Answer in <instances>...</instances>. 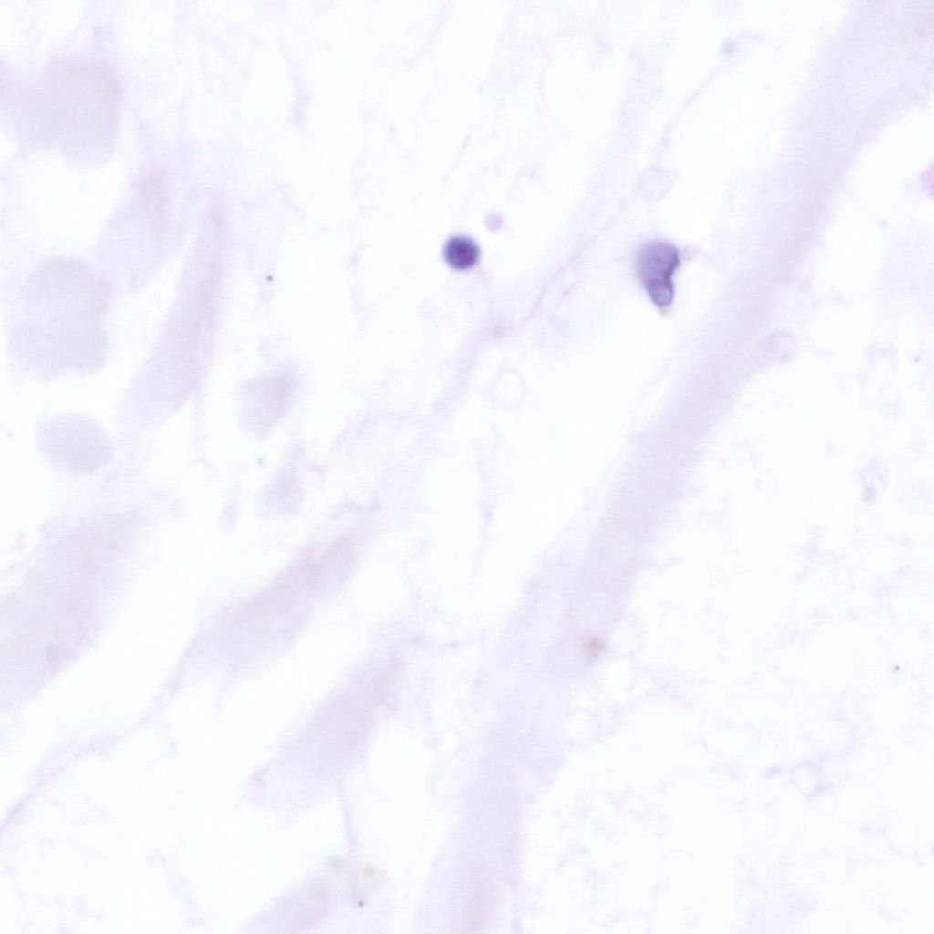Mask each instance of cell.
Listing matches in <instances>:
<instances>
[{"instance_id": "cell-1", "label": "cell", "mask_w": 934, "mask_h": 934, "mask_svg": "<svg viewBox=\"0 0 934 934\" xmlns=\"http://www.w3.org/2000/svg\"><path fill=\"white\" fill-rule=\"evenodd\" d=\"M22 294L14 340L31 365L47 373L87 369L105 348L107 290L77 261H49L30 275Z\"/></svg>"}, {"instance_id": "cell-2", "label": "cell", "mask_w": 934, "mask_h": 934, "mask_svg": "<svg viewBox=\"0 0 934 934\" xmlns=\"http://www.w3.org/2000/svg\"><path fill=\"white\" fill-rule=\"evenodd\" d=\"M120 85L101 62L58 59L33 90L36 141L57 140L67 153L94 157L109 150L118 122Z\"/></svg>"}, {"instance_id": "cell-3", "label": "cell", "mask_w": 934, "mask_h": 934, "mask_svg": "<svg viewBox=\"0 0 934 934\" xmlns=\"http://www.w3.org/2000/svg\"><path fill=\"white\" fill-rule=\"evenodd\" d=\"M37 443L54 464L76 473L94 472L109 459L105 433L85 417L65 415L50 420L38 430Z\"/></svg>"}, {"instance_id": "cell-4", "label": "cell", "mask_w": 934, "mask_h": 934, "mask_svg": "<svg viewBox=\"0 0 934 934\" xmlns=\"http://www.w3.org/2000/svg\"><path fill=\"white\" fill-rule=\"evenodd\" d=\"M680 264V251L663 240L649 241L636 254L638 279L652 304L661 312L669 310L674 302V277Z\"/></svg>"}, {"instance_id": "cell-5", "label": "cell", "mask_w": 934, "mask_h": 934, "mask_svg": "<svg viewBox=\"0 0 934 934\" xmlns=\"http://www.w3.org/2000/svg\"><path fill=\"white\" fill-rule=\"evenodd\" d=\"M314 562L304 561L277 579L261 594L247 613L254 620L275 617L288 612L306 589L313 590Z\"/></svg>"}, {"instance_id": "cell-6", "label": "cell", "mask_w": 934, "mask_h": 934, "mask_svg": "<svg viewBox=\"0 0 934 934\" xmlns=\"http://www.w3.org/2000/svg\"><path fill=\"white\" fill-rule=\"evenodd\" d=\"M327 891L317 883L291 897L276 910L277 919L286 931H298L315 925L324 916Z\"/></svg>"}, {"instance_id": "cell-7", "label": "cell", "mask_w": 934, "mask_h": 934, "mask_svg": "<svg viewBox=\"0 0 934 934\" xmlns=\"http://www.w3.org/2000/svg\"><path fill=\"white\" fill-rule=\"evenodd\" d=\"M446 262L453 268L466 270L477 263L480 256L478 245L466 236H454L444 246Z\"/></svg>"}]
</instances>
